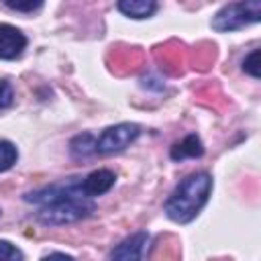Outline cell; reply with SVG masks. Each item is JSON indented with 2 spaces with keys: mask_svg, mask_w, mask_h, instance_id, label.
Wrapping results in <instances>:
<instances>
[{
  "mask_svg": "<svg viewBox=\"0 0 261 261\" xmlns=\"http://www.w3.org/2000/svg\"><path fill=\"white\" fill-rule=\"evenodd\" d=\"M71 151L77 157H86V155H90V153L96 151V139L92 135H88V133L86 135H80V137H75L71 141Z\"/></svg>",
  "mask_w": 261,
  "mask_h": 261,
  "instance_id": "obj_10",
  "label": "cell"
},
{
  "mask_svg": "<svg viewBox=\"0 0 261 261\" xmlns=\"http://www.w3.org/2000/svg\"><path fill=\"white\" fill-rule=\"evenodd\" d=\"M0 259H8V261H16L22 259V253L8 241H0Z\"/></svg>",
  "mask_w": 261,
  "mask_h": 261,
  "instance_id": "obj_14",
  "label": "cell"
},
{
  "mask_svg": "<svg viewBox=\"0 0 261 261\" xmlns=\"http://www.w3.org/2000/svg\"><path fill=\"white\" fill-rule=\"evenodd\" d=\"M141 128L135 122H120L114 126H108L98 139H96V151L98 153H116L126 149L137 137Z\"/></svg>",
  "mask_w": 261,
  "mask_h": 261,
  "instance_id": "obj_4",
  "label": "cell"
},
{
  "mask_svg": "<svg viewBox=\"0 0 261 261\" xmlns=\"http://www.w3.org/2000/svg\"><path fill=\"white\" fill-rule=\"evenodd\" d=\"M116 181V175L110 169H96L90 175H86L84 179H80V188L88 198L106 194Z\"/></svg>",
  "mask_w": 261,
  "mask_h": 261,
  "instance_id": "obj_6",
  "label": "cell"
},
{
  "mask_svg": "<svg viewBox=\"0 0 261 261\" xmlns=\"http://www.w3.org/2000/svg\"><path fill=\"white\" fill-rule=\"evenodd\" d=\"M261 18V0H239L220 8L212 20V27L220 33L237 31L247 24H255Z\"/></svg>",
  "mask_w": 261,
  "mask_h": 261,
  "instance_id": "obj_3",
  "label": "cell"
},
{
  "mask_svg": "<svg viewBox=\"0 0 261 261\" xmlns=\"http://www.w3.org/2000/svg\"><path fill=\"white\" fill-rule=\"evenodd\" d=\"M210 190H212V177L206 171L188 175L167 198L165 214L173 222H179V224L190 222L208 202Z\"/></svg>",
  "mask_w": 261,
  "mask_h": 261,
  "instance_id": "obj_2",
  "label": "cell"
},
{
  "mask_svg": "<svg viewBox=\"0 0 261 261\" xmlns=\"http://www.w3.org/2000/svg\"><path fill=\"white\" fill-rule=\"evenodd\" d=\"M243 69H245L249 75L259 77V49L251 51V53L245 57V61H243Z\"/></svg>",
  "mask_w": 261,
  "mask_h": 261,
  "instance_id": "obj_13",
  "label": "cell"
},
{
  "mask_svg": "<svg viewBox=\"0 0 261 261\" xmlns=\"http://www.w3.org/2000/svg\"><path fill=\"white\" fill-rule=\"evenodd\" d=\"M118 10L130 18H147L157 10V0H118Z\"/></svg>",
  "mask_w": 261,
  "mask_h": 261,
  "instance_id": "obj_9",
  "label": "cell"
},
{
  "mask_svg": "<svg viewBox=\"0 0 261 261\" xmlns=\"http://www.w3.org/2000/svg\"><path fill=\"white\" fill-rule=\"evenodd\" d=\"M202 153H204V147H202V141L198 139V135H186L169 151L173 161H181V159H188V157H200Z\"/></svg>",
  "mask_w": 261,
  "mask_h": 261,
  "instance_id": "obj_8",
  "label": "cell"
},
{
  "mask_svg": "<svg viewBox=\"0 0 261 261\" xmlns=\"http://www.w3.org/2000/svg\"><path fill=\"white\" fill-rule=\"evenodd\" d=\"M2 2L16 12H33L43 4V0H2Z\"/></svg>",
  "mask_w": 261,
  "mask_h": 261,
  "instance_id": "obj_12",
  "label": "cell"
},
{
  "mask_svg": "<svg viewBox=\"0 0 261 261\" xmlns=\"http://www.w3.org/2000/svg\"><path fill=\"white\" fill-rule=\"evenodd\" d=\"M16 157H18L16 147H14L10 141L0 139V171L10 169V167L16 163Z\"/></svg>",
  "mask_w": 261,
  "mask_h": 261,
  "instance_id": "obj_11",
  "label": "cell"
},
{
  "mask_svg": "<svg viewBox=\"0 0 261 261\" xmlns=\"http://www.w3.org/2000/svg\"><path fill=\"white\" fill-rule=\"evenodd\" d=\"M27 47V37L12 24L0 22V59H16Z\"/></svg>",
  "mask_w": 261,
  "mask_h": 261,
  "instance_id": "obj_5",
  "label": "cell"
},
{
  "mask_svg": "<svg viewBox=\"0 0 261 261\" xmlns=\"http://www.w3.org/2000/svg\"><path fill=\"white\" fill-rule=\"evenodd\" d=\"M10 102H12V88L4 80H0V108L10 106Z\"/></svg>",
  "mask_w": 261,
  "mask_h": 261,
  "instance_id": "obj_15",
  "label": "cell"
},
{
  "mask_svg": "<svg viewBox=\"0 0 261 261\" xmlns=\"http://www.w3.org/2000/svg\"><path fill=\"white\" fill-rule=\"evenodd\" d=\"M24 200L41 206L39 220L45 224L75 222V220L88 218L96 210V204L92 202V198H88L82 192L80 181L45 186L27 194Z\"/></svg>",
  "mask_w": 261,
  "mask_h": 261,
  "instance_id": "obj_1",
  "label": "cell"
},
{
  "mask_svg": "<svg viewBox=\"0 0 261 261\" xmlns=\"http://www.w3.org/2000/svg\"><path fill=\"white\" fill-rule=\"evenodd\" d=\"M147 243H149V234L145 230L135 232L128 239H124L116 249H112L110 259H141Z\"/></svg>",
  "mask_w": 261,
  "mask_h": 261,
  "instance_id": "obj_7",
  "label": "cell"
}]
</instances>
